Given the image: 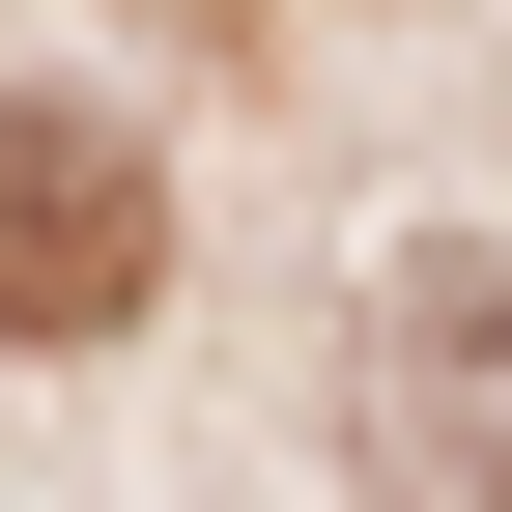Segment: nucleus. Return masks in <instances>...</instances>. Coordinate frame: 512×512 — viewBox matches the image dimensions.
I'll use <instances>...</instances> for the list:
<instances>
[{
    "label": "nucleus",
    "instance_id": "obj_1",
    "mask_svg": "<svg viewBox=\"0 0 512 512\" xmlns=\"http://www.w3.org/2000/svg\"><path fill=\"white\" fill-rule=\"evenodd\" d=\"M370 484L399 512H512V256H399L370 285Z\"/></svg>",
    "mask_w": 512,
    "mask_h": 512
},
{
    "label": "nucleus",
    "instance_id": "obj_2",
    "mask_svg": "<svg viewBox=\"0 0 512 512\" xmlns=\"http://www.w3.org/2000/svg\"><path fill=\"white\" fill-rule=\"evenodd\" d=\"M171 285V200H143V143H114V114H0V313H29V342H86V313H143Z\"/></svg>",
    "mask_w": 512,
    "mask_h": 512
}]
</instances>
